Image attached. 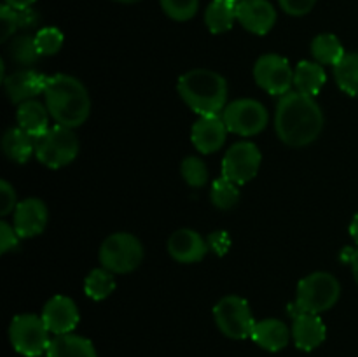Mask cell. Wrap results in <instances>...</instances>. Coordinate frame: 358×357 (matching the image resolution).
I'll return each instance as SVG.
<instances>
[{"instance_id":"42","label":"cell","mask_w":358,"mask_h":357,"mask_svg":"<svg viewBox=\"0 0 358 357\" xmlns=\"http://www.w3.org/2000/svg\"><path fill=\"white\" fill-rule=\"evenodd\" d=\"M114 2H121V4H136L140 0H114Z\"/></svg>"},{"instance_id":"33","label":"cell","mask_w":358,"mask_h":357,"mask_svg":"<svg viewBox=\"0 0 358 357\" xmlns=\"http://www.w3.org/2000/svg\"><path fill=\"white\" fill-rule=\"evenodd\" d=\"M0 27H2V35H0V41L6 42L10 35H14V31L17 30V10L13 7L6 6L3 4L0 7Z\"/></svg>"},{"instance_id":"36","label":"cell","mask_w":358,"mask_h":357,"mask_svg":"<svg viewBox=\"0 0 358 357\" xmlns=\"http://www.w3.org/2000/svg\"><path fill=\"white\" fill-rule=\"evenodd\" d=\"M283 13L290 16H304L315 7L317 0H278Z\"/></svg>"},{"instance_id":"5","label":"cell","mask_w":358,"mask_h":357,"mask_svg":"<svg viewBox=\"0 0 358 357\" xmlns=\"http://www.w3.org/2000/svg\"><path fill=\"white\" fill-rule=\"evenodd\" d=\"M79 154V139L72 128L56 125L35 140V156L48 168L58 170L72 163Z\"/></svg>"},{"instance_id":"25","label":"cell","mask_w":358,"mask_h":357,"mask_svg":"<svg viewBox=\"0 0 358 357\" xmlns=\"http://www.w3.org/2000/svg\"><path fill=\"white\" fill-rule=\"evenodd\" d=\"M311 55L320 65H338L346 55L341 41L334 34H320L311 42Z\"/></svg>"},{"instance_id":"27","label":"cell","mask_w":358,"mask_h":357,"mask_svg":"<svg viewBox=\"0 0 358 357\" xmlns=\"http://www.w3.org/2000/svg\"><path fill=\"white\" fill-rule=\"evenodd\" d=\"M115 289L114 273L108 272L107 268H94L84 280V290L87 298L93 301L107 300Z\"/></svg>"},{"instance_id":"43","label":"cell","mask_w":358,"mask_h":357,"mask_svg":"<svg viewBox=\"0 0 358 357\" xmlns=\"http://www.w3.org/2000/svg\"><path fill=\"white\" fill-rule=\"evenodd\" d=\"M236 2H240V0H236Z\"/></svg>"},{"instance_id":"32","label":"cell","mask_w":358,"mask_h":357,"mask_svg":"<svg viewBox=\"0 0 358 357\" xmlns=\"http://www.w3.org/2000/svg\"><path fill=\"white\" fill-rule=\"evenodd\" d=\"M63 34L62 30L55 27H45L35 34V42H37V48L41 56H52L56 52H59V49L63 48Z\"/></svg>"},{"instance_id":"31","label":"cell","mask_w":358,"mask_h":357,"mask_svg":"<svg viewBox=\"0 0 358 357\" xmlns=\"http://www.w3.org/2000/svg\"><path fill=\"white\" fill-rule=\"evenodd\" d=\"M161 9L175 21H189L196 16L199 0H159Z\"/></svg>"},{"instance_id":"8","label":"cell","mask_w":358,"mask_h":357,"mask_svg":"<svg viewBox=\"0 0 358 357\" xmlns=\"http://www.w3.org/2000/svg\"><path fill=\"white\" fill-rule=\"evenodd\" d=\"M217 328L231 340L250 338L254 331V315L247 300L240 296H226L213 308Z\"/></svg>"},{"instance_id":"28","label":"cell","mask_w":358,"mask_h":357,"mask_svg":"<svg viewBox=\"0 0 358 357\" xmlns=\"http://www.w3.org/2000/svg\"><path fill=\"white\" fill-rule=\"evenodd\" d=\"M7 55L13 62L20 63V65L30 66L35 65L41 58V52H38L37 42L35 37L31 35H20V37H14L13 41L7 46Z\"/></svg>"},{"instance_id":"21","label":"cell","mask_w":358,"mask_h":357,"mask_svg":"<svg viewBox=\"0 0 358 357\" xmlns=\"http://www.w3.org/2000/svg\"><path fill=\"white\" fill-rule=\"evenodd\" d=\"M48 357H98L96 349L87 338L79 335H59L51 338L48 346Z\"/></svg>"},{"instance_id":"35","label":"cell","mask_w":358,"mask_h":357,"mask_svg":"<svg viewBox=\"0 0 358 357\" xmlns=\"http://www.w3.org/2000/svg\"><path fill=\"white\" fill-rule=\"evenodd\" d=\"M17 206L16 191L7 181H0V216L14 212Z\"/></svg>"},{"instance_id":"24","label":"cell","mask_w":358,"mask_h":357,"mask_svg":"<svg viewBox=\"0 0 358 357\" xmlns=\"http://www.w3.org/2000/svg\"><path fill=\"white\" fill-rule=\"evenodd\" d=\"M2 149L10 161L23 164L30 160L31 154H35V139L28 135L24 130H21L20 126L9 128L3 133Z\"/></svg>"},{"instance_id":"26","label":"cell","mask_w":358,"mask_h":357,"mask_svg":"<svg viewBox=\"0 0 358 357\" xmlns=\"http://www.w3.org/2000/svg\"><path fill=\"white\" fill-rule=\"evenodd\" d=\"M338 86L350 97L358 98V52H346L338 65H334Z\"/></svg>"},{"instance_id":"23","label":"cell","mask_w":358,"mask_h":357,"mask_svg":"<svg viewBox=\"0 0 358 357\" xmlns=\"http://www.w3.org/2000/svg\"><path fill=\"white\" fill-rule=\"evenodd\" d=\"M327 76H325L324 66L318 62H301L294 70V88L299 93L308 94V97H315L318 91L324 88Z\"/></svg>"},{"instance_id":"29","label":"cell","mask_w":358,"mask_h":357,"mask_svg":"<svg viewBox=\"0 0 358 357\" xmlns=\"http://www.w3.org/2000/svg\"><path fill=\"white\" fill-rule=\"evenodd\" d=\"M210 200L220 210H229L240 202V186L227 177H219L213 181L210 189Z\"/></svg>"},{"instance_id":"3","label":"cell","mask_w":358,"mask_h":357,"mask_svg":"<svg viewBox=\"0 0 358 357\" xmlns=\"http://www.w3.org/2000/svg\"><path fill=\"white\" fill-rule=\"evenodd\" d=\"M177 90L187 107L199 115H215L226 108L227 83L213 70H189L178 79Z\"/></svg>"},{"instance_id":"40","label":"cell","mask_w":358,"mask_h":357,"mask_svg":"<svg viewBox=\"0 0 358 357\" xmlns=\"http://www.w3.org/2000/svg\"><path fill=\"white\" fill-rule=\"evenodd\" d=\"M6 6L13 7L16 10H23V9H30L31 6L35 4V0H3Z\"/></svg>"},{"instance_id":"6","label":"cell","mask_w":358,"mask_h":357,"mask_svg":"<svg viewBox=\"0 0 358 357\" xmlns=\"http://www.w3.org/2000/svg\"><path fill=\"white\" fill-rule=\"evenodd\" d=\"M49 329L42 317L35 314H21L10 321L9 340L17 354L24 357H38L48 352L51 343Z\"/></svg>"},{"instance_id":"39","label":"cell","mask_w":358,"mask_h":357,"mask_svg":"<svg viewBox=\"0 0 358 357\" xmlns=\"http://www.w3.org/2000/svg\"><path fill=\"white\" fill-rule=\"evenodd\" d=\"M343 261L350 262L353 270V276H355L357 284H358V248H345V255H343Z\"/></svg>"},{"instance_id":"2","label":"cell","mask_w":358,"mask_h":357,"mask_svg":"<svg viewBox=\"0 0 358 357\" xmlns=\"http://www.w3.org/2000/svg\"><path fill=\"white\" fill-rule=\"evenodd\" d=\"M45 107L56 125L77 128L90 118L91 100L87 90L79 79L66 74L48 77L44 90Z\"/></svg>"},{"instance_id":"7","label":"cell","mask_w":358,"mask_h":357,"mask_svg":"<svg viewBox=\"0 0 358 357\" xmlns=\"http://www.w3.org/2000/svg\"><path fill=\"white\" fill-rule=\"evenodd\" d=\"M143 259V247L131 233H114L100 247V262L112 273L135 272Z\"/></svg>"},{"instance_id":"14","label":"cell","mask_w":358,"mask_h":357,"mask_svg":"<svg viewBox=\"0 0 358 357\" xmlns=\"http://www.w3.org/2000/svg\"><path fill=\"white\" fill-rule=\"evenodd\" d=\"M227 132L229 130L224 122V118H220L219 114L201 115L191 130L192 146L203 154L217 153L226 142Z\"/></svg>"},{"instance_id":"17","label":"cell","mask_w":358,"mask_h":357,"mask_svg":"<svg viewBox=\"0 0 358 357\" xmlns=\"http://www.w3.org/2000/svg\"><path fill=\"white\" fill-rule=\"evenodd\" d=\"M208 244L201 238L198 231L178 230L168 240V252L178 262H199L208 252Z\"/></svg>"},{"instance_id":"20","label":"cell","mask_w":358,"mask_h":357,"mask_svg":"<svg viewBox=\"0 0 358 357\" xmlns=\"http://www.w3.org/2000/svg\"><path fill=\"white\" fill-rule=\"evenodd\" d=\"M49 115L51 114H49L45 104H41L37 100H28L20 104L16 118L20 128L37 140L49 130Z\"/></svg>"},{"instance_id":"11","label":"cell","mask_w":358,"mask_h":357,"mask_svg":"<svg viewBox=\"0 0 358 357\" xmlns=\"http://www.w3.org/2000/svg\"><path fill=\"white\" fill-rule=\"evenodd\" d=\"M262 154L252 142H238L224 154L222 175L229 181L243 186L255 178L261 168Z\"/></svg>"},{"instance_id":"41","label":"cell","mask_w":358,"mask_h":357,"mask_svg":"<svg viewBox=\"0 0 358 357\" xmlns=\"http://www.w3.org/2000/svg\"><path fill=\"white\" fill-rule=\"evenodd\" d=\"M350 234H352V238L355 240V244H358V214H355L352 224H350Z\"/></svg>"},{"instance_id":"13","label":"cell","mask_w":358,"mask_h":357,"mask_svg":"<svg viewBox=\"0 0 358 357\" xmlns=\"http://www.w3.org/2000/svg\"><path fill=\"white\" fill-rule=\"evenodd\" d=\"M238 23L255 35H266L276 23V9L268 0H240Z\"/></svg>"},{"instance_id":"38","label":"cell","mask_w":358,"mask_h":357,"mask_svg":"<svg viewBox=\"0 0 358 357\" xmlns=\"http://www.w3.org/2000/svg\"><path fill=\"white\" fill-rule=\"evenodd\" d=\"M38 13L37 10H34L30 7V9H23V10H17V27L20 28H24V30H30V28H35L38 24Z\"/></svg>"},{"instance_id":"18","label":"cell","mask_w":358,"mask_h":357,"mask_svg":"<svg viewBox=\"0 0 358 357\" xmlns=\"http://www.w3.org/2000/svg\"><path fill=\"white\" fill-rule=\"evenodd\" d=\"M327 328L320 315L317 314H297L292 324V338L299 350L311 352L325 342Z\"/></svg>"},{"instance_id":"1","label":"cell","mask_w":358,"mask_h":357,"mask_svg":"<svg viewBox=\"0 0 358 357\" xmlns=\"http://www.w3.org/2000/svg\"><path fill=\"white\" fill-rule=\"evenodd\" d=\"M275 128L280 140L290 147L315 142L324 130V112L313 97L289 91L276 105Z\"/></svg>"},{"instance_id":"34","label":"cell","mask_w":358,"mask_h":357,"mask_svg":"<svg viewBox=\"0 0 358 357\" xmlns=\"http://www.w3.org/2000/svg\"><path fill=\"white\" fill-rule=\"evenodd\" d=\"M20 234H17L16 227L10 226L9 223L2 220L0 223V252L6 254V252L13 251L20 245Z\"/></svg>"},{"instance_id":"16","label":"cell","mask_w":358,"mask_h":357,"mask_svg":"<svg viewBox=\"0 0 358 357\" xmlns=\"http://www.w3.org/2000/svg\"><path fill=\"white\" fill-rule=\"evenodd\" d=\"M48 76L38 74L35 70H17L9 77H3V88L13 104L34 100L41 93H44Z\"/></svg>"},{"instance_id":"9","label":"cell","mask_w":358,"mask_h":357,"mask_svg":"<svg viewBox=\"0 0 358 357\" xmlns=\"http://www.w3.org/2000/svg\"><path fill=\"white\" fill-rule=\"evenodd\" d=\"M224 122L227 130L236 135H257L268 125V111L261 102L252 100V98H240L226 105Z\"/></svg>"},{"instance_id":"22","label":"cell","mask_w":358,"mask_h":357,"mask_svg":"<svg viewBox=\"0 0 358 357\" xmlns=\"http://www.w3.org/2000/svg\"><path fill=\"white\" fill-rule=\"evenodd\" d=\"M238 20L236 0H212L205 10V24L212 34H226Z\"/></svg>"},{"instance_id":"12","label":"cell","mask_w":358,"mask_h":357,"mask_svg":"<svg viewBox=\"0 0 358 357\" xmlns=\"http://www.w3.org/2000/svg\"><path fill=\"white\" fill-rule=\"evenodd\" d=\"M42 321L55 336L69 335L79 324V310L73 300L66 296H52L42 308Z\"/></svg>"},{"instance_id":"37","label":"cell","mask_w":358,"mask_h":357,"mask_svg":"<svg viewBox=\"0 0 358 357\" xmlns=\"http://www.w3.org/2000/svg\"><path fill=\"white\" fill-rule=\"evenodd\" d=\"M208 247L215 252L217 255H224L231 247V240L226 231H215L208 237Z\"/></svg>"},{"instance_id":"4","label":"cell","mask_w":358,"mask_h":357,"mask_svg":"<svg viewBox=\"0 0 358 357\" xmlns=\"http://www.w3.org/2000/svg\"><path fill=\"white\" fill-rule=\"evenodd\" d=\"M341 296V286L338 279L327 272H315L304 276L297 286L296 315L322 314L338 303Z\"/></svg>"},{"instance_id":"15","label":"cell","mask_w":358,"mask_h":357,"mask_svg":"<svg viewBox=\"0 0 358 357\" xmlns=\"http://www.w3.org/2000/svg\"><path fill=\"white\" fill-rule=\"evenodd\" d=\"M48 206L38 198H27L14 210V227L21 238H34L48 226Z\"/></svg>"},{"instance_id":"30","label":"cell","mask_w":358,"mask_h":357,"mask_svg":"<svg viewBox=\"0 0 358 357\" xmlns=\"http://www.w3.org/2000/svg\"><path fill=\"white\" fill-rule=\"evenodd\" d=\"M182 177L191 188H203L208 182V168L199 158L189 156L182 161Z\"/></svg>"},{"instance_id":"10","label":"cell","mask_w":358,"mask_h":357,"mask_svg":"<svg viewBox=\"0 0 358 357\" xmlns=\"http://www.w3.org/2000/svg\"><path fill=\"white\" fill-rule=\"evenodd\" d=\"M254 79L269 94L283 97L292 91L294 70L283 56L268 52L255 62Z\"/></svg>"},{"instance_id":"19","label":"cell","mask_w":358,"mask_h":357,"mask_svg":"<svg viewBox=\"0 0 358 357\" xmlns=\"http://www.w3.org/2000/svg\"><path fill=\"white\" fill-rule=\"evenodd\" d=\"M290 335H292V331L282 321L264 318L261 322H255L250 338L268 352H280L289 345Z\"/></svg>"}]
</instances>
